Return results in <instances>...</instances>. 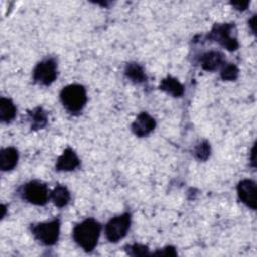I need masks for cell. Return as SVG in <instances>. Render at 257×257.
Masks as SVG:
<instances>
[{
  "label": "cell",
  "instance_id": "7c38bea8",
  "mask_svg": "<svg viewBox=\"0 0 257 257\" xmlns=\"http://www.w3.org/2000/svg\"><path fill=\"white\" fill-rule=\"evenodd\" d=\"M18 161V153L15 148L8 147L0 152V168L2 171L12 170Z\"/></svg>",
  "mask_w": 257,
  "mask_h": 257
},
{
  "label": "cell",
  "instance_id": "8fae6325",
  "mask_svg": "<svg viewBox=\"0 0 257 257\" xmlns=\"http://www.w3.org/2000/svg\"><path fill=\"white\" fill-rule=\"evenodd\" d=\"M201 66L207 71H213L224 64V55L220 51H209L200 58Z\"/></svg>",
  "mask_w": 257,
  "mask_h": 257
},
{
  "label": "cell",
  "instance_id": "3957f363",
  "mask_svg": "<svg viewBox=\"0 0 257 257\" xmlns=\"http://www.w3.org/2000/svg\"><path fill=\"white\" fill-rule=\"evenodd\" d=\"M34 237L44 245L50 246L56 243L59 237L60 223L58 220H52L45 223H39L31 228Z\"/></svg>",
  "mask_w": 257,
  "mask_h": 257
},
{
  "label": "cell",
  "instance_id": "5bb4252c",
  "mask_svg": "<svg viewBox=\"0 0 257 257\" xmlns=\"http://www.w3.org/2000/svg\"><path fill=\"white\" fill-rule=\"evenodd\" d=\"M50 198L55 206L62 208L66 206L70 200V193L64 186H56L50 194Z\"/></svg>",
  "mask_w": 257,
  "mask_h": 257
},
{
  "label": "cell",
  "instance_id": "52a82bcc",
  "mask_svg": "<svg viewBox=\"0 0 257 257\" xmlns=\"http://www.w3.org/2000/svg\"><path fill=\"white\" fill-rule=\"evenodd\" d=\"M234 29L233 24H215L211 30L209 37L215 41H218L221 45L226 47L228 50H235L238 47V41L232 36V31Z\"/></svg>",
  "mask_w": 257,
  "mask_h": 257
},
{
  "label": "cell",
  "instance_id": "9a60e30c",
  "mask_svg": "<svg viewBox=\"0 0 257 257\" xmlns=\"http://www.w3.org/2000/svg\"><path fill=\"white\" fill-rule=\"evenodd\" d=\"M16 114V107L14 103L5 97L0 99V119L3 122L11 121Z\"/></svg>",
  "mask_w": 257,
  "mask_h": 257
},
{
  "label": "cell",
  "instance_id": "ac0fdd59",
  "mask_svg": "<svg viewBox=\"0 0 257 257\" xmlns=\"http://www.w3.org/2000/svg\"><path fill=\"white\" fill-rule=\"evenodd\" d=\"M239 70L236 65L232 63L223 64V68L221 70V77L223 80H235L238 77Z\"/></svg>",
  "mask_w": 257,
  "mask_h": 257
},
{
  "label": "cell",
  "instance_id": "5b68a950",
  "mask_svg": "<svg viewBox=\"0 0 257 257\" xmlns=\"http://www.w3.org/2000/svg\"><path fill=\"white\" fill-rule=\"evenodd\" d=\"M22 197L33 205L42 206L46 204L50 195L45 184L39 181H30L23 186Z\"/></svg>",
  "mask_w": 257,
  "mask_h": 257
},
{
  "label": "cell",
  "instance_id": "9c48e42d",
  "mask_svg": "<svg viewBox=\"0 0 257 257\" xmlns=\"http://www.w3.org/2000/svg\"><path fill=\"white\" fill-rule=\"evenodd\" d=\"M155 126H156L155 119L147 112H141L132 124L133 132L138 137L148 136L151 132H153Z\"/></svg>",
  "mask_w": 257,
  "mask_h": 257
},
{
  "label": "cell",
  "instance_id": "277c9868",
  "mask_svg": "<svg viewBox=\"0 0 257 257\" xmlns=\"http://www.w3.org/2000/svg\"><path fill=\"white\" fill-rule=\"evenodd\" d=\"M131 226V215L128 213L121 214L109 220L105 226V236L110 242H117L122 239Z\"/></svg>",
  "mask_w": 257,
  "mask_h": 257
},
{
  "label": "cell",
  "instance_id": "4fadbf2b",
  "mask_svg": "<svg viewBox=\"0 0 257 257\" xmlns=\"http://www.w3.org/2000/svg\"><path fill=\"white\" fill-rule=\"evenodd\" d=\"M160 89L175 97H179L184 93V86L182 85V83L178 79L171 76H168L161 81Z\"/></svg>",
  "mask_w": 257,
  "mask_h": 257
},
{
  "label": "cell",
  "instance_id": "6da1fadb",
  "mask_svg": "<svg viewBox=\"0 0 257 257\" xmlns=\"http://www.w3.org/2000/svg\"><path fill=\"white\" fill-rule=\"evenodd\" d=\"M100 229L98 222L93 219H86L74 227L73 239L86 252L92 251L97 244Z\"/></svg>",
  "mask_w": 257,
  "mask_h": 257
},
{
  "label": "cell",
  "instance_id": "ffe728a7",
  "mask_svg": "<svg viewBox=\"0 0 257 257\" xmlns=\"http://www.w3.org/2000/svg\"><path fill=\"white\" fill-rule=\"evenodd\" d=\"M130 254L134 255V256H142V255H147L148 253V248L146 246L143 245H139V244H135L133 246H130Z\"/></svg>",
  "mask_w": 257,
  "mask_h": 257
},
{
  "label": "cell",
  "instance_id": "e0dca14e",
  "mask_svg": "<svg viewBox=\"0 0 257 257\" xmlns=\"http://www.w3.org/2000/svg\"><path fill=\"white\" fill-rule=\"evenodd\" d=\"M30 119H31V128L32 130H38L42 128L47 121V115L46 112L40 108L37 107L33 109L31 112H29Z\"/></svg>",
  "mask_w": 257,
  "mask_h": 257
},
{
  "label": "cell",
  "instance_id": "8992f818",
  "mask_svg": "<svg viewBox=\"0 0 257 257\" xmlns=\"http://www.w3.org/2000/svg\"><path fill=\"white\" fill-rule=\"evenodd\" d=\"M57 77V64L52 58L44 59L36 64L33 69V79L42 84L49 85Z\"/></svg>",
  "mask_w": 257,
  "mask_h": 257
},
{
  "label": "cell",
  "instance_id": "44dd1931",
  "mask_svg": "<svg viewBox=\"0 0 257 257\" xmlns=\"http://www.w3.org/2000/svg\"><path fill=\"white\" fill-rule=\"evenodd\" d=\"M232 5L238 9V10H244L247 8V6L249 5V2L248 1H239V2H232Z\"/></svg>",
  "mask_w": 257,
  "mask_h": 257
},
{
  "label": "cell",
  "instance_id": "d6986e66",
  "mask_svg": "<svg viewBox=\"0 0 257 257\" xmlns=\"http://www.w3.org/2000/svg\"><path fill=\"white\" fill-rule=\"evenodd\" d=\"M210 152H211V149H210V145L208 144V142H201L199 145L196 146L195 148V151H194V154L196 156V158L200 161H205L209 158L210 156Z\"/></svg>",
  "mask_w": 257,
  "mask_h": 257
},
{
  "label": "cell",
  "instance_id": "30bf717a",
  "mask_svg": "<svg viewBox=\"0 0 257 257\" xmlns=\"http://www.w3.org/2000/svg\"><path fill=\"white\" fill-rule=\"evenodd\" d=\"M79 166V159L70 148L64 150L62 155L57 159L56 170L58 171H72Z\"/></svg>",
  "mask_w": 257,
  "mask_h": 257
},
{
  "label": "cell",
  "instance_id": "7a4b0ae2",
  "mask_svg": "<svg viewBox=\"0 0 257 257\" xmlns=\"http://www.w3.org/2000/svg\"><path fill=\"white\" fill-rule=\"evenodd\" d=\"M60 99L69 112H79L87 101L85 88L80 84H69L61 90Z\"/></svg>",
  "mask_w": 257,
  "mask_h": 257
},
{
  "label": "cell",
  "instance_id": "2e32d148",
  "mask_svg": "<svg viewBox=\"0 0 257 257\" xmlns=\"http://www.w3.org/2000/svg\"><path fill=\"white\" fill-rule=\"evenodd\" d=\"M124 73H125L127 78H130L132 81H134L136 83L144 82L147 78L143 67L140 64L135 63V62L134 63H128L126 65Z\"/></svg>",
  "mask_w": 257,
  "mask_h": 257
},
{
  "label": "cell",
  "instance_id": "ba28073f",
  "mask_svg": "<svg viewBox=\"0 0 257 257\" xmlns=\"http://www.w3.org/2000/svg\"><path fill=\"white\" fill-rule=\"evenodd\" d=\"M239 199L249 208L256 209V185L252 180H242L237 186Z\"/></svg>",
  "mask_w": 257,
  "mask_h": 257
}]
</instances>
